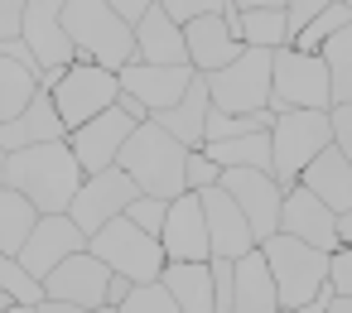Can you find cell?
<instances>
[{
    "label": "cell",
    "instance_id": "29",
    "mask_svg": "<svg viewBox=\"0 0 352 313\" xmlns=\"http://www.w3.org/2000/svg\"><path fill=\"white\" fill-rule=\"evenodd\" d=\"M318 58L328 68V92L333 102H352V20L342 30H333L323 44H318Z\"/></svg>",
    "mask_w": 352,
    "mask_h": 313
},
{
    "label": "cell",
    "instance_id": "30",
    "mask_svg": "<svg viewBox=\"0 0 352 313\" xmlns=\"http://www.w3.org/2000/svg\"><path fill=\"white\" fill-rule=\"evenodd\" d=\"M241 44H246V49H285V44H289L285 5H256V10H241Z\"/></svg>",
    "mask_w": 352,
    "mask_h": 313
},
{
    "label": "cell",
    "instance_id": "4",
    "mask_svg": "<svg viewBox=\"0 0 352 313\" xmlns=\"http://www.w3.org/2000/svg\"><path fill=\"white\" fill-rule=\"evenodd\" d=\"M261 255H265V265H270L280 308H304V303L328 284V251H318V246H309V241H294V236L275 231V236L261 241Z\"/></svg>",
    "mask_w": 352,
    "mask_h": 313
},
{
    "label": "cell",
    "instance_id": "1",
    "mask_svg": "<svg viewBox=\"0 0 352 313\" xmlns=\"http://www.w3.org/2000/svg\"><path fill=\"white\" fill-rule=\"evenodd\" d=\"M82 164L68 150V140H44V145H25L0 154V183L25 193L39 212H68L73 193L82 188Z\"/></svg>",
    "mask_w": 352,
    "mask_h": 313
},
{
    "label": "cell",
    "instance_id": "28",
    "mask_svg": "<svg viewBox=\"0 0 352 313\" xmlns=\"http://www.w3.org/2000/svg\"><path fill=\"white\" fill-rule=\"evenodd\" d=\"M34 222H39V207H34L25 193H15V188L0 183V251H6V255H20V246H25V236L34 231Z\"/></svg>",
    "mask_w": 352,
    "mask_h": 313
},
{
    "label": "cell",
    "instance_id": "40",
    "mask_svg": "<svg viewBox=\"0 0 352 313\" xmlns=\"http://www.w3.org/2000/svg\"><path fill=\"white\" fill-rule=\"evenodd\" d=\"M328 284H333V294H352V251L347 246H338L328 255Z\"/></svg>",
    "mask_w": 352,
    "mask_h": 313
},
{
    "label": "cell",
    "instance_id": "24",
    "mask_svg": "<svg viewBox=\"0 0 352 313\" xmlns=\"http://www.w3.org/2000/svg\"><path fill=\"white\" fill-rule=\"evenodd\" d=\"M135 58H140V63H188L184 25H174V20L164 15L160 0H150L145 15L135 20Z\"/></svg>",
    "mask_w": 352,
    "mask_h": 313
},
{
    "label": "cell",
    "instance_id": "17",
    "mask_svg": "<svg viewBox=\"0 0 352 313\" xmlns=\"http://www.w3.org/2000/svg\"><path fill=\"white\" fill-rule=\"evenodd\" d=\"M107 279H111V270L92 251H73L68 260H58V270L44 275V299L97 308V303H107Z\"/></svg>",
    "mask_w": 352,
    "mask_h": 313
},
{
    "label": "cell",
    "instance_id": "43",
    "mask_svg": "<svg viewBox=\"0 0 352 313\" xmlns=\"http://www.w3.org/2000/svg\"><path fill=\"white\" fill-rule=\"evenodd\" d=\"M116 106H121L126 116H135V121H150V111H145V102H140V97H131V92H121V97H116Z\"/></svg>",
    "mask_w": 352,
    "mask_h": 313
},
{
    "label": "cell",
    "instance_id": "42",
    "mask_svg": "<svg viewBox=\"0 0 352 313\" xmlns=\"http://www.w3.org/2000/svg\"><path fill=\"white\" fill-rule=\"evenodd\" d=\"M107 5H111V10H116L126 25H135V20L145 15V5H150V0H107Z\"/></svg>",
    "mask_w": 352,
    "mask_h": 313
},
{
    "label": "cell",
    "instance_id": "11",
    "mask_svg": "<svg viewBox=\"0 0 352 313\" xmlns=\"http://www.w3.org/2000/svg\"><path fill=\"white\" fill-rule=\"evenodd\" d=\"M217 188H227V193H232V202L246 212L256 246H261L265 236H275V231H280V198H285V188H280V178H275V174H265V169H222Z\"/></svg>",
    "mask_w": 352,
    "mask_h": 313
},
{
    "label": "cell",
    "instance_id": "26",
    "mask_svg": "<svg viewBox=\"0 0 352 313\" xmlns=\"http://www.w3.org/2000/svg\"><path fill=\"white\" fill-rule=\"evenodd\" d=\"M160 284L174 294L179 313H212V265L208 260H164Z\"/></svg>",
    "mask_w": 352,
    "mask_h": 313
},
{
    "label": "cell",
    "instance_id": "18",
    "mask_svg": "<svg viewBox=\"0 0 352 313\" xmlns=\"http://www.w3.org/2000/svg\"><path fill=\"white\" fill-rule=\"evenodd\" d=\"M198 202H203V222H208V246H212V255H222V260H236V255H246L251 246H256V236H251V222H246V212L232 202V193L227 188H203L198 193Z\"/></svg>",
    "mask_w": 352,
    "mask_h": 313
},
{
    "label": "cell",
    "instance_id": "32",
    "mask_svg": "<svg viewBox=\"0 0 352 313\" xmlns=\"http://www.w3.org/2000/svg\"><path fill=\"white\" fill-rule=\"evenodd\" d=\"M0 299H10V303H44V279H34L6 251H0Z\"/></svg>",
    "mask_w": 352,
    "mask_h": 313
},
{
    "label": "cell",
    "instance_id": "6",
    "mask_svg": "<svg viewBox=\"0 0 352 313\" xmlns=\"http://www.w3.org/2000/svg\"><path fill=\"white\" fill-rule=\"evenodd\" d=\"M333 92H328V68L318 54H299V49H275L270 54V111H328Z\"/></svg>",
    "mask_w": 352,
    "mask_h": 313
},
{
    "label": "cell",
    "instance_id": "39",
    "mask_svg": "<svg viewBox=\"0 0 352 313\" xmlns=\"http://www.w3.org/2000/svg\"><path fill=\"white\" fill-rule=\"evenodd\" d=\"M333 5V0H285V25H289V39L314 20V15H323Z\"/></svg>",
    "mask_w": 352,
    "mask_h": 313
},
{
    "label": "cell",
    "instance_id": "31",
    "mask_svg": "<svg viewBox=\"0 0 352 313\" xmlns=\"http://www.w3.org/2000/svg\"><path fill=\"white\" fill-rule=\"evenodd\" d=\"M39 92V73H30L25 63L0 54V121H10L30 106V97Z\"/></svg>",
    "mask_w": 352,
    "mask_h": 313
},
{
    "label": "cell",
    "instance_id": "14",
    "mask_svg": "<svg viewBox=\"0 0 352 313\" xmlns=\"http://www.w3.org/2000/svg\"><path fill=\"white\" fill-rule=\"evenodd\" d=\"M20 39L30 44L34 63H39V78L44 73H63L78 49L63 30V0H30L25 5V25H20Z\"/></svg>",
    "mask_w": 352,
    "mask_h": 313
},
{
    "label": "cell",
    "instance_id": "19",
    "mask_svg": "<svg viewBox=\"0 0 352 313\" xmlns=\"http://www.w3.org/2000/svg\"><path fill=\"white\" fill-rule=\"evenodd\" d=\"M160 246H164L169 260H212L208 222H203V202H198V193H179V198H169V212H164V227H160Z\"/></svg>",
    "mask_w": 352,
    "mask_h": 313
},
{
    "label": "cell",
    "instance_id": "46",
    "mask_svg": "<svg viewBox=\"0 0 352 313\" xmlns=\"http://www.w3.org/2000/svg\"><path fill=\"white\" fill-rule=\"evenodd\" d=\"M338 246H347V251H352V207H347V212H338Z\"/></svg>",
    "mask_w": 352,
    "mask_h": 313
},
{
    "label": "cell",
    "instance_id": "3",
    "mask_svg": "<svg viewBox=\"0 0 352 313\" xmlns=\"http://www.w3.org/2000/svg\"><path fill=\"white\" fill-rule=\"evenodd\" d=\"M63 30L87 63L121 73L135 58V25H126L107 0H63Z\"/></svg>",
    "mask_w": 352,
    "mask_h": 313
},
{
    "label": "cell",
    "instance_id": "16",
    "mask_svg": "<svg viewBox=\"0 0 352 313\" xmlns=\"http://www.w3.org/2000/svg\"><path fill=\"white\" fill-rule=\"evenodd\" d=\"M280 231L285 236H294V241H309V246H318V251H338V212L333 207H323L309 188H299V183H289L285 188V198H280Z\"/></svg>",
    "mask_w": 352,
    "mask_h": 313
},
{
    "label": "cell",
    "instance_id": "50",
    "mask_svg": "<svg viewBox=\"0 0 352 313\" xmlns=\"http://www.w3.org/2000/svg\"><path fill=\"white\" fill-rule=\"evenodd\" d=\"M92 313H121V308H116V303H97Z\"/></svg>",
    "mask_w": 352,
    "mask_h": 313
},
{
    "label": "cell",
    "instance_id": "33",
    "mask_svg": "<svg viewBox=\"0 0 352 313\" xmlns=\"http://www.w3.org/2000/svg\"><path fill=\"white\" fill-rule=\"evenodd\" d=\"M347 20H352V15H347V5H342V0H333V5H328L323 15H314V20H309V25L289 39V49H299V54H318V44H323L333 30H342Z\"/></svg>",
    "mask_w": 352,
    "mask_h": 313
},
{
    "label": "cell",
    "instance_id": "49",
    "mask_svg": "<svg viewBox=\"0 0 352 313\" xmlns=\"http://www.w3.org/2000/svg\"><path fill=\"white\" fill-rule=\"evenodd\" d=\"M236 10H256V5H285V0H232Z\"/></svg>",
    "mask_w": 352,
    "mask_h": 313
},
{
    "label": "cell",
    "instance_id": "45",
    "mask_svg": "<svg viewBox=\"0 0 352 313\" xmlns=\"http://www.w3.org/2000/svg\"><path fill=\"white\" fill-rule=\"evenodd\" d=\"M39 313H92V308H82V303H63V299H44Z\"/></svg>",
    "mask_w": 352,
    "mask_h": 313
},
{
    "label": "cell",
    "instance_id": "34",
    "mask_svg": "<svg viewBox=\"0 0 352 313\" xmlns=\"http://www.w3.org/2000/svg\"><path fill=\"white\" fill-rule=\"evenodd\" d=\"M121 313H179L174 294L160 284V279H145V284H131V294L116 303Z\"/></svg>",
    "mask_w": 352,
    "mask_h": 313
},
{
    "label": "cell",
    "instance_id": "20",
    "mask_svg": "<svg viewBox=\"0 0 352 313\" xmlns=\"http://www.w3.org/2000/svg\"><path fill=\"white\" fill-rule=\"evenodd\" d=\"M63 135H68V126H63V116H58L54 97L39 87L20 116L0 121V154H10V150H25V145H44V140H63Z\"/></svg>",
    "mask_w": 352,
    "mask_h": 313
},
{
    "label": "cell",
    "instance_id": "8",
    "mask_svg": "<svg viewBox=\"0 0 352 313\" xmlns=\"http://www.w3.org/2000/svg\"><path fill=\"white\" fill-rule=\"evenodd\" d=\"M49 97H54V106H58L63 126L73 130V126L92 121L97 111L116 106V97H121V82H116V73H111V68H102V63H87V58H73V63L58 73V82L49 87Z\"/></svg>",
    "mask_w": 352,
    "mask_h": 313
},
{
    "label": "cell",
    "instance_id": "44",
    "mask_svg": "<svg viewBox=\"0 0 352 313\" xmlns=\"http://www.w3.org/2000/svg\"><path fill=\"white\" fill-rule=\"evenodd\" d=\"M126 294H131V279H126V275H116V270H111V279H107V303H121V299H126Z\"/></svg>",
    "mask_w": 352,
    "mask_h": 313
},
{
    "label": "cell",
    "instance_id": "9",
    "mask_svg": "<svg viewBox=\"0 0 352 313\" xmlns=\"http://www.w3.org/2000/svg\"><path fill=\"white\" fill-rule=\"evenodd\" d=\"M270 54L275 49H241L227 68L203 73L212 106L217 111H265L270 106Z\"/></svg>",
    "mask_w": 352,
    "mask_h": 313
},
{
    "label": "cell",
    "instance_id": "7",
    "mask_svg": "<svg viewBox=\"0 0 352 313\" xmlns=\"http://www.w3.org/2000/svg\"><path fill=\"white\" fill-rule=\"evenodd\" d=\"M333 145V126L328 111H280L270 121V159H275V178L280 188H289L299 178V169Z\"/></svg>",
    "mask_w": 352,
    "mask_h": 313
},
{
    "label": "cell",
    "instance_id": "35",
    "mask_svg": "<svg viewBox=\"0 0 352 313\" xmlns=\"http://www.w3.org/2000/svg\"><path fill=\"white\" fill-rule=\"evenodd\" d=\"M184 178H188V193H203V188H212V183L222 178V164L198 145V150H188V159H184Z\"/></svg>",
    "mask_w": 352,
    "mask_h": 313
},
{
    "label": "cell",
    "instance_id": "5",
    "mask_svg": "<svg viewBox=\"0 0 352 313\" xmlns=\"http://www.w3.org/2000/svg\"><path fill=\"white\" fill-rule=\"evenodd\" d=\"M87 251L107 265V270H116V275H126L131 284H145V279H160V270H164V246H160V236H150V231H140L126 212L121 217H111L102 231H92L87 236Z\"/></svg>",
    "mask_w": 352,
    "mask_h": 313
},
{
    "label": "cell",
    "instance_id": "36",
    "mask_svg": "<svg viewBox=\"0 0 352 313\" xmlns=\"http://www.w3.org/2000/svg\"><path fill=\"white\" fill-rule=\"evenodd\" d=\"M164 212H169V202H164V198H150V193H140V198L126 207V217H131L140 231H150V236H160V227H164Z\"/></svg>",
    "mask_w": 352,
    "mask_h": 313
},
{
    "label": "cell",
    "instance_id": "51",
    "mask_svg": "<svg viewBox=\"0 0 352 313\" xmlns=\"http://www.w3.org/2000/svg\"><path fill=\"white\" fill-rule=\"evenodd\" d=\"M275 313H299V308H275Z\"/></svg>",
    "mask_w": 352,
    "mask_h": 313
},
{
    "label": "cell",
    "instance_id": "10",
    "mask_svg": "<svg viewBox=\"0 0 352 313\" xmlns=\"http://www.w3.org/2000/svg\"><path fill=\"white\" fill-rule=\"evenodd\" d=\"M135 198H140L135 178H131L121 164H111V169H102V174H87V178H82V188H78V193H73V202H68V217L92 236V231H102L111 217H121Z\"/></svg>",
    "mask_w": 352,
    "mask_h": 313
},
{
    "label": "cell",
    "instance_id": "48",
    "mask_svg": "<svg viewBox=\"0 0 352 313\" xmlns=\"http://www.w3.org/2000/svg\"><path fill=\"white\" fill-rule=\"evenodd\" d=\"M0 313H39V303H10V299H0Z\"/></svg>",
    "mask_w": 352,
    "mask_h": 313
},
{
    "label": "cell",
    "instance_id": "27",
    "mask_svg": "<svg viewBox=\"0 0 352 313\" xmlns=\"http://www.w3.org/2000/svg\"><path fill=\"white\" fill-rule=\"evenodd\" d=\"M203 150H208L222 169H265V174H275L270 130H261V135H236V140H208Z\"/></svg>",
    "mask_w": 352,
    "mask_h": 313
},
{
    "label": "cell",
    "instance_id": "12",
    "mask_svg": "<svg viewBox=\"0 0 352 313\" xmlns=\"http://www.w3.org/2000/svg\"><path fill=\"white\" fill-rule=\"evenodd\" d=\"M135 126H140L135 116H126L121 106H107V111H97L92 121L73 126L63 140H68V150L78 154L82 174H102V169L116 164V154H121V145H126V135H131Z\"/></svg>",
    "mask_w": 352,
    "mask_h": 313
},
{
    "label": "cell",
    "instance_id": "38",
    "mask_svg": "<svg viewBox=\"0 0 352 313\" xmlns=\"http://www.w3.org/2000/svg\"><path fill=\"white\" fill-rule=\"evenodd\" d=\"M328 126H333V145L347 154L352 164V102H333L328 106Z\"/></svg>",
    "mask_w": 352,
    "mask_h": 313
},
{
    "label": "cell",
    "instance_id": "22",
    "mask_svg": "<svg viewBox=\"0 0 352 313\" xmlns=\"http://www.w3.org/2000/svg\"><path fill=\"white\" fill-rule=\"evenodd\" d=\"M294 183L309 188V193H314L323 207H333V212H347V207H352V164H347V154H342L338 145L318 150V154L299 169Z\"/></svg>",
    "mask_w": 352,
    "mask_h": 313
},
{
    "label": "cell",
    "instance_id": "47",
    "mask_svg": "<svg viewBox=\"0 0 352 313\" xmlns=\"http://www.w3.org/2000/svg\"><path fill=\"white\" fill-rule=\"evenodd\" d=\"M328 313H352V294H333L328 299Z\"/></svg>",
    "mask_w": 352,
    "mask_h": 313
},
{
    "label": "cell",
    "instance_id": "37",
    "mask_svg": "<svg viewBox=\"0 0 352 313\" xmlns=\"http://www.w3.org/2000/svg\"><path fill=\"white\" fill-rule=\"evenodd\" d=\"M160 5H164V15H169L174 25H188V20H198V15H222L227 0H160Z\"/></svg>",
    "mask_w": 352,
    "mask_h": 313
},
{
    "label": "cell",
    "instance_id": "15",
    "mask_svg": "<svg viewBox=\"0 0 352 313\" xmlns=\"http://www.w3.org/2000/svg\"><path fill=\"white\" fill-rule=\"evenodd\" d=\"M116 82H121V92L140 97L145 111L155 116V111H169V106L188 92L193 68H188V63H140V58H131V63L116 73Z\"/></svg>",
    "mask_w": 352,
    "mask_h": 313
},
{
    "label": "cell",
    "instance_id": "21",
    "mask_svg": "<svg viewBox=\"0 0 352 313\" xmlns=\"http://www.w3.org/2000/svg\"><path fill=\"white\" fill-rule=\"evenodd\" d=\"M184 44H188V68L193 73H217V68H227L246 44L227 30V20L222 15H198V20H188L184 25Z\"/></svg>",
    "mask_w": 352,
    "mask_h": 313
},
{
    "label": "cell",
    "instance_id": "25",
    "mask_svg": "<svg viewBox=\"0 0 352 313\" xmlns=\"http://www.w3.org/2000/svg\"><path fill=\"white\" fill-rule=\"evenodd\" d=\"M208 111H212V97H208V78L203 73H193V82H188V92L169 106V111H155L150 121H160L184 150H198L203 145V130H208Z\"/></svg>",
    "mask_w": 352,
    "mask_h": 313
},
{
    "label": "cell",
    "instance_id": "2",
    "mask_svg": "<svg viewBox=\"0 0 352 313\" xmlns=\"http://www.w3.org/2000/svg\"><path fill=\"white\" fill-rule=\"evenodd\" d=\"M184 159H188V150H184L160 121H140V126L126 135L121 154H116V164L135 178V188L150 193V198H164V202L179 198V193H188Z\"/></svg>",
    "mask_w": 352,
    "mask_h": 313
},
{
    "label": "cell",
    "instance_id": "13",
    "mask_svg": "<svg viewBox=\"0 0 352 313\" xmlns=\"http://www.w3.org/2000/svg\"><path fill=\"white\" fill-rule=\"evenodd\" d=\"M73 251H87V231L68 217V212H39V222H34V231L25 236V246H20V265L34 275V279H44L49 270H58V260H68Z\"/></svg>",
    "mask_w": 352,
    "mask_h": 313
},
{
    "label": "cell",
    "instance_id": "41",
    "mask_svg": "<svg viewBox=\"0 0 352 313\" xmlns=\"http://www.w3.org/2000/svg\"><path fill=\"white\" fill-rule=\"evenodd\" d=\"M25 5H30V0H0V39H20Z\"/></svg>",
    "mask_w": 352,
    "mask_h": 313
},
{
    "label": "cell",
    "instance_id": "23",
    "mask_svg": "<svg viewBox=\"0 0 352 313\" xmlns=\"http://www.w3.org/2000/svg\"><path fill=\"white\" fill-rule=\"evenodd\" d=\"M280 294L270 279V265L261 255V246H251L246 255L232 260V313H275Z\"/></svg>",
    "mask_w": 352,
    "mask_h": 313
},
{
    "label": "cell",
    "instance_id": "52",
    "mask_svg": "<svg viewBox=\"0 0 352 313\" xmlns=\"http://www.w3.org/2000/svg\"><path fill=\"white\" fill-rule=\"evenodd\" d=\"M342 5H347V15H352V0H342Z\"/></svg>",
    "mask_w": 352,
    "mask_h": 313
}]
</instances>
